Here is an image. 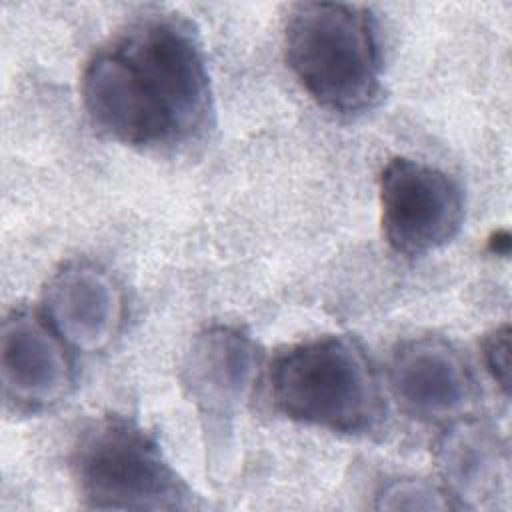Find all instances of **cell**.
Wrapping results in <instances>:
<instances>
[{"label":"cell","instance_id":"6da1fadb","mask_svg":"<svg viewBox=\"0 0 512 512\" xmlns=\"http://www.w3.org/2000/svg\"><path fill=\"white\" fill-rule=\"evenodd\" d=\"M92 124L140 150H172L198 138L212 114L206 56L192 24L148 12L102 44L82 72Z\"/></svg>","mask_w":512,"mask_h":512},{"label":"cell","instance_id":"7a4b0ae2","mask_svg":"<svg viewBox=\"0 0 512 512\" xmlns=\"http://www.w3.org/2000/svg\"><path fill=\"white\" fill-rule=\"evenodd\" d=\"M286 62L302 88L326 110L358 114L382 88V52L368 8L344 2H300L284 26Z\"/></svg>","mask_w":512,"mask_h":512},{"label":"cell","instance_id":"3957f363","mask_svg":"<svg viewBox=\"0 0 512 512\" xmlns=\"http://www.w3.org/2000/svg\"><path fill=\"white\" fill-rule=\"evenodd\" d=\"M270 398L288 420L338 434L370 432L382 418L376 372L364 348L340 334L282 350L270 366Z\"/></svg>","mask_w":512,"mask_h":512},{"label":"cell","instance_id":"277c9868","mask_svg":"<svg viewBox=\"0 0 512 512\" xmlns=\"http://www.w3.org/2000/svg\"><path fill=\"white\" fill-rule=\"evenodd\" d=\"M72 478L86 508L188 510L194 492L138 422L110 414L90 422L72 448Z\"/></svg>","mask_w":512,"mask_h":512},{"label":"cell","instance_id":"5b68a950","mask_svg":"<svg viewBox=\"0 0 512 512\" xmlns=\"http://www.w3.org/2000/svg\"><path fill=\"white\" fill-rule=\"evenodd\" d=\"M382 228L404 256H424L446 246L464 220L460 184L444 170L412 158H392L380 172Z\"/></svg>","mask_w":512,"mask_h":512},{"label":"cell","instance_id":"8992f818","mask_svg":"<svg viewBox=\"0 0 512 512\" xmlns=\"http://www.w3.org/2000/svg\"><path fill=\"white\" fill-rule=\"evenodd\" d=\"M260 370L256 342L236 326L216 324L194 336L182 362V384L208 432H230Z\"/></svg>","mask_w":512,"mask_h":512},{"label":"cell","instance_id":"52a82bcc","mask_svg":"<svg viewBox=\"0 0 512 512\" xmlns=\"http://www.w3.org/2000/svg\"><path fill=\"white\" fill-rule=\"evenodd\" d=\"M66 342L44 316L16 308L2 322V392L16 412H42L62 402L72 386Z\"/></svg>","mask_w":512,"mask_h":512},{"label":"cell","instance_id":"ba28073f","mask_svg":"<svg viewBox=\"0 0 512 512\" xmlns=\"http://www.w3.org/2000/svg\"><path fill=\"white\" fill-rule=\"evenodd\" d=\"M390 388L402 410L424 422L456 420L474 400L464 358L436 336L412 338L394 350Z\"/></svg>","mask_w":512,"mask_h":512},{"label":"cell","instance_id":"9c48e42d","mask_svg":"<svg viewBox=\"0 0 512 512\" xmlns=\"http://www.w3.org/2000/svg\"><path fill=\"white\" fill-rule=\"evenodd\" d=\"M42 316L80 352H100L122 324V290L98 264L74 260L54 272L44 288Z\"/></svg>","mask_w":512,"mask_h":512},{"label":"cell","instance_id":"30bf717a","mask_svg":"<svg viewBox=\"0 0 512 512\" xmlns=\"http://www.w3.org/2000/svg\"><path fill=\"white\" fill-rule=\"evenodd\" d=\"M446 492L456 506H486L508 490V452L496 432L474 420H456L436 446Z\"/></svg>","mask_w":512,"mask_h":512},{"label":"cell","instance_id":"8fae6325","mask_svg":"<svg viewBox=\"0 0 512 512\" xmlns=\"http://www.w3.org/2000/svg\"><path fill=\"white\" fill-rule=\"evenodd\" d=\"M380 510H448L454 508L450 494L426 480L398 478L386 482L378 496Z\"/></svg>","mask_w":512,"mask_h":512},{"label":"cell","instance_id":"7c38bea8","mask_svg":"<svg viewBox=\"0 0 512 512\" xmlns=\"http://www.w3.org/2000/svg\"><path fill=\"white\" fill-rule=\"evenodd\" d=\"M484 362L486 370L500 386L504 394L510 390V326L502 324L500 328L492 330L484 344Z\"/></svg>","mask_w":512,"mask_h":512}]
</instances>
